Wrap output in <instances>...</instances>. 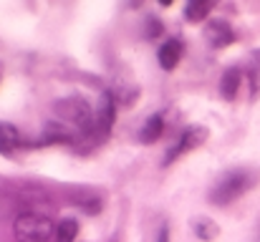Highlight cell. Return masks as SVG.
I'll list each match as a JSON object with an SVG mask.
<instances>
[{"instance_id":"obj_1","label":"cell","mask_w":260,"mask_h":242,"mask_svg":"<svg viewBox=\"0 0 260 242\" xmlns=\"http://www.w3.org/2000/svg\"><path fill=\"white\" fill-rule=\"evenodd\" d=\"M255 182H258V174H255L253 169H243V166L230 169V171H225V174L212 184L207 199H210V204H215V207H228V204H233L235 199H240L248 189H253Z\"/></svg>"},{"instance_id":"obj_2","label":"cell","mask_w":260,"mask_h":242,"mask_svg":"<svg viewBox=\"0 0 260 242\" xmlns=\"http://www.w3.org/2000/svg\"><path fill=\"white\" fill-rule=\"evenodd\" d=\"M53 114L58 121L71 126L76 134H91L96 129V114L91 111L86 98L81 96H66L53 103Z\"/></svg>"},{"instance_id":"obj_3","label":"cell","mask_w":260,"mask_h":242,"mask_svg":"<svg viewBox=\"0 0 260 242\" xmlns=\"http://www.w3.org/2000/svg\"><path fill=\"white\" fill-rule=\"evenodd\" d=\"M13 235L18 242H48L51 237H56V225L46 215L20 212L13 222Z\"/></svg>"},{"instance_id":"obj_4","label":"cell","mask_w":260,"mask_h":242,"mask_svg":"<svg viewBox=\"0 0 260 242\" xmlns=\"http://www.w3.org/2000/svg\"><path fill=\"white\" fill-rule=\"evenodd\" d=\"M207 129L205 126H187L182 134H179V139L174 142L172 147H170V152H165V159H162V166H170L174 161L179 159L182 154H187V152H192V149H197V147H202L205 142H207Z\"/></svg>"},{"instance_id":"obj_5","label":"cell","mask_w":260,"mask_h":242,"mask_svg":"<svg viewBox=\"0 0 260 242\" xmlns=\"http://www.w3.org/2000/svg\"><path fill=\"white\" fill-rule=\"evenodd\" d=\"M205 41L210 48L220 51V48H228L230 43H235V30L228 25V20H210L205 25Z\"/></svg>"},{"instance_id":"obj_6","label":"cell","mask_w":260,"mask_h":242,"mask_svg":"<svg viewBox=\"0 0 260 242\" xmlns=\"http://www.w3.org/2000/svg\"><path fill=\"white\" fill-rule=\"evenodd\" d=\"M114 121H116V98L114 93H101V101H99V111H96V131L101 136H106L111 129H114Z\"/></svg>"},{"instance_id":"obj_7","label":"cell","mask_w":260,"mask_h":242,"mask_svg":"<svg viewBox=\"0 0 260 242\" xmlns=\"http://www.w3.org/2000/svg\"><path fill=\"white\" fill-rule=\"evenodd\" d=\"M157 58H159V66H162L165 71L177 68V63H179V58H182V41H179V38H167V41L159 46Z\"/></svg>"},{"instance_id":"obj_8","label":"cell","mask_w":260,"mask_h":242,"mask_svg":"<svg viewBox=\"0 0 260 242\" xmlns=\"http://www.w3.org/2000/svg\"><path fill=\"white\" fill-rule=\"evenodd\" d=\"M23 144H25V142H23L20 131H18L13 124L0 121V154H3V157H13L15 149H20Z\"/></svg>"},{"instance_id":"obj_9","label":"cell","mask_w":260,"mask_h":242,"mask_svg":"<svg viewBox=\"0 0 260 242\" xmlns=\"http://www.w3.org/2000/svg\"><path fill=\"white\" fill-rule=\"evenodd\" d=\"M240 83H243V71H240L238 66H230V68L222 74V79H220V96H222L225 101H233V98L238 96Z\"/></svg>"},{"instance_id":"obj_10","label":"cell","mask_w":260,"mask_h":242,"mask_svg":"<svg viewBox=\"0 0 260 242\" xmlns=\"http://www.w3.org/2000/svg\"><path fill=\"white\" fill-rule=\"evenodd\" d=\"M162 134H165V116H162V114H154V116H149V119L144 121V126L139 129V142H142V144H154V142L162 139Z\"/></svg>"},{"instance_id":"obj_11","label":"cell","mask_w":260,"mask_h":242,"mask_svg":"<svg viewBox=\"0 0 260 242\" xmlns=\"http://www.w3.org/2000/svg\"><path fill=\"white\" fill-rule=\"evenodd\" d=\"M192 232L197 235V240H202V242H212L220 237V227H217V222L210 220V217H194Z\"/></svg>"},{"instance_id":"obj_12","label":"cell","mask_w":260,"mask_h":242,"mask_svg":"<svg viewBox=\"0 0 260 242\" xmlns=\"http://www.w3.org/2000/svg\"><path fill=\"white\" fill-rule=\"evenodd\" d=\"M210 10H212V3H207V0H189L184 5V20L187 23H202L210 15Z\"/></svg>"},{"instance_id":"obj_13","label":"cell","mask_w":260,"mask_h":242,"mask_svg":"<svg viewBox=\"0 0 260 242\" xmlns=\"http://www.w3.org/2000/svg\"><path fill=\"white\" fill-rule=\"evenodd\" d=\"M79 237V222L74 217H66L56 225V242H76Z\"/></svg>"},{"instance_id":"obj_14","label":"cell","mask_w":260,"mask_h":242,"mask_svg":"<svg viewBox=\"0 0 260 242\" xmlns=\"http://www.w3.org/2000/svg\"><path fill=\"white\" fill-rule=\"evenodd\" d=\"M162 33H165L162 20H159L157 15H149L147 23H144V38H147V41H157V38H162Z\"/></svg>"},{"instance_id":"obj_15","label":"cell","mask_w":260,"mask_h":242,"mask_svg":"<svg viewBox=\"0 0 260 242\" xmlns=\"http://www.w3.org/2000/svg\"><path fill=\"white\" fill-rule=\"evenodd\" d=\"M172 240V230H170V222H162L159 230H157V240L154 242H170Z\"/></svg>"}]
</instances>
